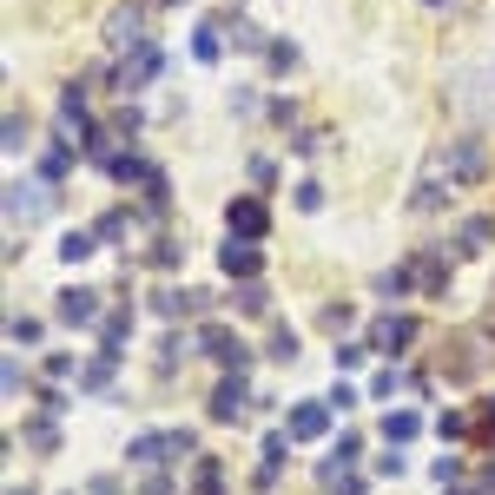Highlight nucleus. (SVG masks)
<instances>
[{"label":"nucleus","mask_w":495,"mask_h":495,"mask_svg":"<svg viewBox=\"0 0 495 495\" xmlns=\"http://www.w3.org/2000/svg\"><path fill=\"white\" fill-rule=\"evenodd\" d=\"M298 212H323V185H317V179L298 185Z\"/></svg>","instance_id":"nucleus-31"},{"label":"nucleus","mask_w":495,"mask_h":495,"mask_svg":"<svg viewBox=\"0 0 495 495\" xmlns=\"http://www.w3.org/2000/svg\"><path fill=\"white\" fill-rule=\"evenodd\" d=\"M106 46H146V7H113V21H106Z\"/></svg>","instance_id":"nucleus-9"},{"label":"nucleus","mask_w":495,"mask_h":495,"mask_svg":"<svg viewBox=\"0 0 495 495\" xmlns=\"http://www.w3.org/2000/svg\"><path fill=\"white\" fill-rule=\"evenodd\" d=\"M436 430H442V442H463V436L475 430V423H469V409H449V416H442Z\"/></svg>","instance_id":"nucleus-23"},{"label":"nucleus","mask_w":495,"mask_h":495,"mask_svg":"<svg viewBox=\"0 0 495 495\" xmlns=\"http://www.w3.org/2000/svg\"><path fill=\"white\" fill-rule=\"evenodd\" d=\"M337 495H364V482H357V475H344V489H337Z\"/></svg>","instance_id":"nucleus-41"},{"label":"nucleus","mask_w":495,"mask_h":495,"mask_svg":"<svg viewBox=\"0 0 495 495\" xmlns=\"http://www.w3.org/2000/svg\"><path fill=\"white\" fill-rule=\"evenodd\" d=\"M146 264H159V271H172L179 264V238H159V245L146 251Z\"/></svg>","instance_id":"nucleus-29"},{"label":"nucleus","mask_w":495,"mask_h":495,"mask_svg":"<svg viewBox=\"0 0 495 495\" xmlns=\"http://www.w3.org/2000/svg\"><path fill=\"white\" fill-rule=\"evenodd\" d=\"M113 364H119V350H99L87 370H80V390H106L113 383Z\"/></svg>","instance_id":"nucleus-20"},{"label":"nucleus","mask_w":495,"mask_h":495,"mask_svg":"<svg viewBox=\"0 0 495 495\" xmlns=\"http://www.w3.org/2000/svg\"><path fill=\"white\" fill-rule=\"evenodd\" d=\"M218 264H225V278H258V238H231L225 251H218Z\"/></svg>","instance_id":"nucleus-11"},{"label":"nucleus","mask_w":495,"mask_h":495,"mask_svg":"<svg viewBox=\"0 0 495 495\" xmlns=\"http://www.w3.org/2000/svg\"><path fill=\"white\" fill-rule=\"evenodd\" d=\"M264 54H271V66H278V73H291V66H298V46H284V40L264 46Z\"/></svg>","instance_id":"nucleus-35"},{"label":"nucleus","mask_w":495,"mask_h":495,"mask_svg":"<svg viewBox=\"0 0 495 495\" xmlns=\"http://www.w3.org/2000/svg\"><path fill=\"white\" fill-rule=\"evenodd\" d=\"M46 377H54V383H66V377H80V364H73L66 350H54V357H46Z\"/></svg>","instance_id":"nucleus-30"},{"label":"nucleus","mask_w":495,"mask_h":495,"mask_svg":"<svg viewBox=\"0 0 495 495\" xmlns=\"http://www.w3.org/2000/svg\"><path fill=\"white\" fill-rule=\"evenodd\" d=\"M7 337H13L21 350H27V344H40V317H13V323H7Z\"/></svg>","instance_id":"nucleus-28"},{"label":"nucleus","mask_w":495,"mask_h":495,"mask_svg":"<svg viewBox=\"0 0 495 495\" xmlns=\"http://www.w3.org/2000/svg\"><path fill=\"white\" fill-rule=\"evenodd\" d=\"M403 383H409V377H403L397 364H390V370H377V377H370V397H397Z\"/></svg>","instance_id":"nucleus-25"},{"label":"nucleus","mask_w":495,"mask_h":495,"mask_svg":"<svg viewBox=\"0 0 495 495\" xmlns=\"http://www.w3.org/2000/svg\"><path fill=\"white\" fill-rule=\"evenodd\" d=\"M331 416H337L331 403H298L291 416H284V430H291V442H317L323 430H331Z\"/></svg>","instance_id":"nucleus-8"},{"label":"nucleus","mask_w":495,"mask_h":495,"mask_svg":"<svg viewBox=\"0 0 495 495\" xmlns=\"http://www.w3.org/2000/svg\"><path fill=\"white\" fill-rule=\"evenodd\" d=\"M251 416V383L245 370H225V383L212 390V423H245Z\"/></svg>","instance_id":"nucleus-3"},{"label":"nucleus","mask_w":495,"mask_h":495,"mask_svg":"<svg viewBox=\"0 0 495 495\" xmlns=\"http://www.w3.org/2000/svg\"><path fill=\"white\" fill-rule=\"evenodd\" d=\"M73 152H80L73 139H60V146H46V152H40V172H46V179H66V165H73Z\"/></svg>","instance_id":"nucleus-21"},{"label":"nucleus","mask_w":495,"mask_h":495,"mask_svg":"<svg viewBox=\"0 0 495 495\" xmlns=\"http://www.w3.org/2000/svg\"><path fill=\"white\" fill-rule=\"evenodd\" d=\"M264 463H258V482H278V469H284V456H291V430H278V436H264Z\"/></svg>","instance_id":"nucleus-16"},{"label":"nucleus","mask_w":495,"mask_h":495,"mask_svg":"<svg viewBox=\"0 0 495 495\" xmlns=\"http://www.w3.org/2000/svg\"><path fill=\"white\" fill-rule=\"evenodd\" d=\"M482 172H489V152H482V139H449V179L475 185Z\"/></svg>","instance_id":"nucleus-10"},{"label":"nucleus","mask_w":495,"mask_h":495,"mask_svg":"<svg viewBox=\"0 0 495 495\" xmlns=\"http://www.w3.org/2000/svg\"><path fill=\"white\" fill-rule=\"evenodd\" d=\"M126 225H132V218H126V212H106V218H99V225H93V231H99V238H126Z\"/></svg>","instance_id":"nucleus-33"},{"label":"nucleus","mask_w":495,"mask_h":495,"mask_svg":"<svg viewBox=\"0 0 495 495\" xmlns=\"http://www.w3.org/2000/svg\"><path fill=\"white\" fill-rule=\"evenodd\" d=\"M238 317H271V291H264V284L258 278H238Z\"/></svg>","instance_id":"nucleus-15"},{"label":"nucleus","mask_w":495,"mask_h":495,"mask_svg":"<svg viewBox=\"0 0 495 495\" xmlns=\"http://www.w3.org/2000/svg\"><path fill=\"white\" fill-rule=\"evenodd\" d=\"M106 172H113L119 185H146L152 172H159V165H152V159H139V152H113V165H106Z\"/></svg>","instance_id":"nucleus-14"},{"label":"nucleus","mask_w":495,"mask_h":495,"mask_svg":"<svg viewBox=\"0 0 495 495\" xmlns=\"http://www.w3.org/2000/svg\"><path fill=\"white\" fill-rule=\"evenodd\" d=\"M46 185H54V179H13L7 185V218H27V225H33V218H46V205H54Z\"/></svg>","instance_id":"nucleus-5"},{"label":"nucleus","mask_w":495,"mask_h":495,"mask_svg":"<svg viewBox=\"0 0 495 495\" xmlns=\"http://www.w3.org/2000/svg\"><path fill=\"white\" fill-rule=\"evenodd\" d=\"M430 7H442V0H430Z\"/></svg>","instance_id":"nucleus-44"},{"label":"nucleus","mask_w":495,"mask_h":495,"mask_svg":"<svg viewBox=\"0 0 495 495\" xmlns=\"http://www.w3.org/2000/svg\"><path fill=\"white\" fill-rule=\"evenodd\" d=\"M323 403H331V409H357V403H364V397H357V390H350V383H337V390H331V397H323Z\"/></svg>","instance_id":"nucleus-38"},{"label":"nucleus","mask_w":495,"mask_h":495,"mask_svg":"<svg viewBox=\"0 0 495 495\" xmlns=\"http://www.w3.org/2000/svg\"><path fill=\"white\" fill-rule=\"evenodd\" d=\"M21 146H27V119L7 113V152H21Z\"/></svg>","instance_id":"nucleus-37"},{"label":"nucleus","mask_w":495,"mask_h":495,"mask_svg":"<svg viewBox=\"0 0 495 495\" xmlns=\"http://www.w3.org/2000/svg\"><path fill=\"white\" fill-rule=\"evenodd\" d=\"M54 317H60V323H80V331H99V317H106V311H99V291H87V284H66L60 304H54Z\"/></svg>","instance_id":"nucleus-6"},{"label":"nucleus","mask_w":495,"mask_h":495,"mask_svg":"<svg viewBox=\"0 0 495 495\" xmlns=\"http://www.w3.org/2000/svg\"><path fill=\"white\" fill-rule=\"evenodd\" d=\"M231 40H238V46H245V54H258V46H264V27H251V21H238V33H231Z\"/></svg>","instance_id":"nucleus-32"},{"label":"nucleus","mask_w":495,"mask_h":495,"mask_svg":"<svg viewBox=\"0 0 495 495\" xmlns=\"http://www.w3.org/2000/svg\"><path fill=\"white\" fill-rule=\"evenodd\" d=\"M264 357H278V364H298V331L291 323H278V331H271V350Z\"/></svg>","instance_id":"nucleus-22"},{"label":"nucleus","mask_w":495,"mask_h":495,"mask_svg":"<svg viewBox=\"0 0 495 495\" xmlns=\"http://www.w3.org/2000/svg\"><path fill=\"white\" fill-rule=\"evenodd\" d=\"M370 357V344H337V370H357Z\"/></svg>","instance_id":"nucleus-34"},{"label":"nucleus","mask_w":495,"mask_h":495,"mask_svg":"<svg viewBox=\"0 0 495 495\" xmlns=\"http://www.w3.org/2000/svg\"><path fill=\"white\" fill-rule=\"evenodd\" d=\"M198 350L212 357L218 370H245V364H251L245 337H238V331H225V323H205V331H198Z\"/></svg>","instance_id":"nucleus-2"},{"label":"nucleus","mask_w":495,"mask_h":495,"mask_svg":"<svg viewBox=\"0 0 495 495\" xmlns=\"http://www.w3.org/2000/svg\"><path fill=\"white\" fill-rule=\"evenodd\" d=\"M198 495H225V482H218V456H198Z\"/></svg>","instance_id":"nucleus-26"},{"label":"nucleus","mask_w":495,"mask_h":495,"mask_svg":"<svg viewBox=\"0 0 495 495\" xmlns=\"http://www.w3.org/2000/svg\"><path fill=\"white\" fill-rule=\"evenodd\" d=\"M416 436H423L416 409H390V416H383V442H390V449H403V442H416Z\"/></svg>","instance_id":"nucleus-13"},{"label":"nucleus","mask_w":495,"mask_h":495,"mask_svg":"<svg viewBox=\"0 0 495 495\" xmlns=\"http://www.w3.org/2000/svg\"><path fill=\"white\" fill-rule=\"evenodd\" d=\"M489 238H495V225H489V218H469V225H463V251H482Z\"/></svg>","instance_id":"nucleus-27"},{"label":"nucleus","mask_w":495,"mask_h":495,"mask_svg":"<svg viewBox=\"0 0 495 495\" xmlns=\"http://www.w3.org/2000/svg\"><path fill=\"white\" fill-rule=\"evenodd\" d=\"M7 495H33V489H7Z\"/></svg>","instance_id":"nucleus-42"},{"label":"nucleus","mask_w":495,"mask_h":495,"mask_svg":"<svg viewBox=\"0 0 495 495\" xmlns=\"http://www.w3.org/2000/svg\"><path fill=\"white\" fill-rule=\"evenodd\" d=\"M218 33H225V27H198V40H192L198 60H218V54H225V40H218Z\"/></svg>","instance_id":"nucleus-24"},{"label":"nucleus","mask_w":495,"mask_h":495,"mask_svg":"<svg viewBox=\"0 0 495 495\" xmlns=\"http://www.w3.org/2000/svg\"><path fill=\"white\" fill-rule=\"evenodd\" d=\"M198 442H192V430H152V436H132V463L139 469H159V463H172V456H192Z\"/></svg>","instance_id":"nucleus-1"},{"label":"nucleus","mask_w":495,"mask_h":495,"mask_svg":"<svg viewBox=\"0 0 495 495\" xmlns=\"http://www.w3.org/2000/svg\"><path fill=\"white\" fill-rule=\"evenodd\" d=\"M126 337H132V311H106L99 317V350H126Z\"/></svg>","instance_id":"nucleus-17"},{"label":"nucleus","mask_w":495,"mask_h":495,"mask_svg":"<svg viewBox=\"0 0 495 495\" xmlns=\"http://www.w3.org/2000/svg\"><path fill=\"white\" fill-rule=\"evenodd\" d=\"M409 344H416V317H397V311H390V317H377V323H370V350H377V357H390V364H397V357H403Z\"/></svg>","instance_id":"nucleus-4"},{"label":"nucleus","mask_w":495,"mask_h":495,"mask_svg":"<svg viewBox=\"0 0 495 495\" xmlns=\"http://www.w3.org/2000/svg\"><path fill=\"white\" fill-rule=\"evenodd\" d=\"M357 456H364V436H357V430H344V436L331 442V456H323V469H317V475H323V482H337V475H344V469L357 463Z\"/></svg>","instance_id":"nucleus-12"},{"label":"nucleus","mask_w":495,"mask_h":495,"mask_svg":"<svg viewBox=\"0 0 495 495\" xmlns=\"http://www.w3.org/2000/svg\"><path fill=\"white\" fill-rule=\"evenodd\" d=\"M449 495H469V489H449Z\"/></svg>","instance_id":"nucleus-43"},{"label":"nucleus","mask_w":495,"mask_h":495,"mask_svg":"<svg viewBox=\"0 0 495 495\" xmlns=\"http://www.w3.org/2000/svg\"><path fill=\"white\" fill-rule=\"evenodd\" d=\"M27 449H40V456H54V449H60V430H54V416H46V409L27 423Z\"/></svg>","instance_id":"nucleus-19"},{"label":"nucleus","mask_w":495,"mask_h":495,"mask_svg":"<svg viewBox=\"0 0 495 495\" xmlns=\"http://www.w3.org/2000/svg\"><path fill=\"white\" fill-rule=\"evenodd\" d=\"M139 495H172V475H159V469H152V475H146V489H139Z\"/></svg>","instance_id":"nucleus-39"},{"label":"nucleus","mask_w":495,"mask_h":495,"mask_svg":"<svg viewBox=\"0 0 495 495\" xmlns=\"http://www.w3.org/2000/svg\"><path fill=\"white\" fill-rule=\"evenodd\" d=\"M430 475H436V482H442V489H449V482H456V475H463V456H442V463H436Z\"/></svg>","instance_id":"nucleus-36"},{"label":"nucleus","mask_w":495,"mask_h":495,"mask_svg":"<svg viewBox=\"0 0 495 495\" xmlns=\"http://www.w3.org/2000/svg\"><path fill=\"white\" fill-rule=\"evenodd\" d=\"M93 251H99V231H66V238H60V258H66V264H87Z\"/></svg>","instance_id":"nucleus-18"},{"label":"nucleus","mask_w":495,"mask_h":495,"mask_svg":"<svg viewBox=\"0 0 495 495\" xmlns=\"http://www.w3.org/2000/svg\"><path fill=\"white\" fill-rule=\"evenodd\" d=\"M87 495H119V482H113V475H93V482H87Z\"/></svg>","instance_id":"nucleus-40"},{"label":"nucleus","mask_w":495,"mask_h":495,"mask_svg":"<svg viewBox=\"0 0 495 495\" xmlns=\"http://www.w3.org/2000/svg\"><path fill=\"white\" fill-rule=\"evenodd\" d=\"M225 225H231V238H264V231H271L264 198H231V205H225Z\"/></svg>","instance_id":"nucleus-7"}]
</instances>
